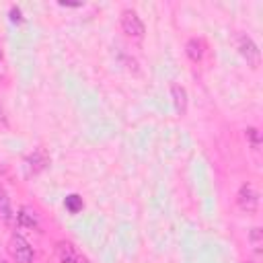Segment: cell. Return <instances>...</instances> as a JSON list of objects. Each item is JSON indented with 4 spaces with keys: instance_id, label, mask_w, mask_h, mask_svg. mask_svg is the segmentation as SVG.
<instances>
[{
    "instance_id": "obj_1",
    "label": "cell",
    "mask_w": 263,
    "mask_h": 263,
    "mask_svg": "<svg viewBox=\"0 0 263 263\" xmlns=\"http://www.w3.org/2000/svg\"><path fill=\"white\" fill-rule=\"evenodd\" d=\"M234 45H236L240 58L247 62V66H251L253 70H257L259 64H261V53H259V47L253 41V37L247 35V33H236L234 35Z\"/></svg>"
},
{
    "instance_id": "obj_2",
    "label": "cell",
    "mask_w": 263,
    "mask_h": 263,
    "mask_svg": "<svg viewBox=\"0 0 263 263\" xmlns=\"http://www.w3.org/2000/svg\"><path fill=\"white\" fill-rule=\"evenodd\" d=\"M6 249H8V255L12 257V261H16V263H33V259H35V251L29 245V240L16 232L10 236Z\"/></svg>"
},
{
    "instance_id": "obj_3",
    "label": "cell",
    "mask_w": 263,
    "mask_h": 263,
    "mask_svg": "<svg viewBox=\"0 0 263 263\" xmlns=\"http://www.w3.org/2000/svg\"><path fill=\"white\" fill-rule=\"evenodd\" d=\"M49 162H51V158H49V154H47V150L45 148H35L33 152H29L27 156H25V160H23V171H25V177H35V175H39V173H43L47 166H49Z\"/></svg>"
},
{
    "instance_id": "obj_4",
    "label": "cell",
    "mask_w": 263,
    "mask_h": 263,
    "mask_svg": "<svg viewBox=\"0 0 263 263\" xmlns=\"http://www.w3.org/2000/svg\"><path fill=\"white\" fill-rule=\"evenodd\" d=\"M236 205L245 214H257L259 210V189L255 183H242L236 191Z\"/></svg>"
},
{
    "instance_id": "obj_5",
    "label": "cell",
    "mask_w": 263,
    "mask_h": 263,
    "mask_svg": "<svg viewBox=\"0 0 263 263\" xmlns=\"http://www.w3.org/2000/svg\"><path fill=\"white\" fill-rule=\"evenodd\" d=\"M121 31L127 35V37H132V39H144V33H146V27H144V23H142V18L134 12V10H129V8H125L123 12H121Z\"/></svg>"
},
{
    "instance_id": "obj_6",
    "label": "cell",
    "mask_w": 263,
    "mask_h": 263,
    "mask_svg": "<svg viewBox=\"0 0 263 263\" xmlns=\"http://www.w3.org/2000/svg\"><path fill=\"white\" fill-rule=\"evenodd\" d=\"M205 41L201 39V37H191V39H187V43H185V55L193 62V64H197V62H201L203 60V55H205Z\"/></svg>"
},
{
    "instance_id": "obj_7",
    "label": "cell",
    "mask_w": 263,
    "mask_h": 263,
    "mask_svg": "<svg viewBox=\"0 0 263 263\" xmlns=\"http://www.w3.org/2000/svg\"><path fill=\"white\" fill-rule=\"evenodd\" d=\"M16 222L25 228H39V214L33 205H21L16 212Z\"/></svg>"
},
{
    "instance_id": "obj_8",
    "label": "cell",
    "mask_w": 263,
    "mask_h": 263,
    "mask_svg": "<svg viewBox=\"0 0 263 263\" xmlns=\"http://www.w3.org/2000/svg\"><path fill=\"white\" fill-rule=\"evenodd\" d=\"M55 257H58L60 263H76L78 257H80V253L76 251V247H74L72 242L60 240V242L55 245Z\"/></svg>"
},
{
    "instance_id": "obj_9",
    "label": "cell",
    "mask_w": 263,
    "mask_h": 263,
    "mask_svg": "<svg viewBox=\"0 0 263 263\" xmlns=\"http://www.w3.org/2000/svg\"><path fill=\"white\" fill-rule=\"evenodd\" d=\"M171 97H173L175 111L179 115H185L187 113V90L181 84H171Z\"/></svg>"
},
{
    "instance_id": "obj_10",
    "label": "cell",
    "mask_w": 263,
    "mask_h": 263,
    "mask_svg": "<svg viewBox=\"0 0 263 263\" xmlns=\"http://www.w3.org/2000/svg\"><path fill=\"white\" fill-rule=\"evenodd\" d=\"M12 208H10V197L6 193V189L0 185V220L2 222H12Z\"/></svg>"
},
{
    "instance_id": "obj_11",
    "label": "cell",
    "mask_w": 263,
    "mask_h": 263,
    "mask_svg": "<svg viewBox=\"0 0 263 263\" xmlns=\"http://www.w3.org/2000/svg\"><path fill=\"white\" fill-rule=\"evenodd\" d=\"M64 208H66L70 214H78V212L84 208V201H82V197H80L78 193H70V195H66V199H64Z\"/></svg>"
},
{
    "instance_id": "obj_12",
    "label": "cell",
    "mask_w": 263,
    "mask_h": 263,
    "mask_svg": "<svg viewBox=\"0 0 263 263\" xmlns=\"http://www.w3.org/2000/svg\"><path fill=\"white\" fill-rule=\"evenodd\" d=\"M245 138H247L249 146H251L255 152L261 150V132H259L257 127H247V129H245Z\"/></svg>"
},
{
    "instance_id": "obj_13",
    "label": "cell",
    "mask_w": 263,
    "mask_h": 263,
    "mask_svg": "<svg viewBox=\"0 0 263 263\" xmlns=\"http://www.w3.org/2000/svg\"><path fill=\"white\" fill-rule=\"evenodd\" d=\"M249 242H251V247L255 249V253H261V247H263V230H261L259 226L251 228V232H249Z\"/></svg>"
},
{
    "instance_id": "obj_14",
    "label": "cell",
    "mask_w": 263,
    "mask_h": 263,
    "mask_svg": "<svg viewBox=\"0 0 263 263\" xmlns=\"http://www.w3.org/2000/svg\"><path fill=\"white\" fill-rule=\"evenodd\" d=\"M10 21H12V23H23V14H21V8H16V6H10Z\"/></svg>"
},
{
    "instance_id": "obj_15",
    "label": "cell",
    "mask_w": 263,
    "mask_h": 263,
    "mask_svg": "<svg viewBox=\"0 0 263 263\" xmlns=\"http://www.w3.org/2000/svg\"><path fill=\"white\" fill-rule=\"evenodd\" d=\"M6 125V111H4V105L0 103V127Z\"/></svg>"
},
{
    "instance_id": "obj_16",
    "label": "cell",
    "mask_w": 263,
    "mask_h": 263,
    "mask_svg": "<svg viewBox=\"0 0 263 263\" xmlns=\"http://www.w3.org/2000/svg\"><path fill=\"white\" fill-rule=\"evenodd\" d=\"M60 6H80V2H60Z\"/></svg>"
},
{
    "instance_id": "obj_17",
    "label": "cell",
    "mask_w": 263,
    "mask_h": 263,
    "mask_svg": "<svg viewBox=\"0 0 263 263\" xmlns=\"http://www.w3.org/2000/svg\"><path fill=\"white\" fill-rule=\"evenodd\" d=\"M0 263H6V261H4V259H0Z\"/></svg>"
},
{
    "instance_id": "obj_18",
    "label": "cell",
    "mask_w": 263,
    "mask_h": 263,
    "mask_svg": "<svg viewBox=\"0 0 263 263\" xmlns=\"http://www.w3.org/2000/svg\"><path fill=\"white\" fill-rule=\"evenodd\" d=\"M247 263H255V261H247Z\"/></svg>"
},
{
    "instance_id": "obj_19",
    "label": "cell",
    "mask_w": 263,
    "mask_h": 263,
    "mask_svg": "<svg viewBox=\"0 0 263 263\" xmlns=\"http://www.w3.org/2000/svg\"><path fill=\"white\" fill-rule=\"evenodd\" d=\"M0 58H2V51H0Z\"/></svg>"
}]
</instances>
